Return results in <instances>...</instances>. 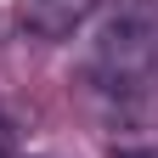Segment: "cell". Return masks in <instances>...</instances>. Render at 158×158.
Masks as SVG:
<instances>
[{
  "label": "cell",
  "mask_w": 158,
  "mask_h": 158,
  "mask_svg": "<svg viewBox=\"0 0 158 158\" xmlns=\"http://www.w3.org/2000/svg\"><path fill=\"white\" fill-rule=\"evenodd\" d=\"M96 73L118 96H135L158 79V6L152 0H124L102 40H96Z\"/></svg>",
  "instance_id": "obj_1"
},
{
  "label": "cell",
  "mask_w": 158,
  "mask_h": 158,
  "mask_svg": "<svg viewBox=\"0 0 158 158\" xmlns=\"http://www.w3.org/2000/svg\"><path fill=\"white\" fill-rule=\"evenodd\" d=\"M90 6L96 0H17V17H23V28L40 34V40H62V34H73L90 17Z\"/></svg>",
  "instance_id": "obj_2"
},
{
  "label": "cell",
  "mask_w": 158,
  "mask_h": 158,
  "mask_svg": "<svg viewBox=\"0 0 158 158\" xmlns=\"http://www.w3.org/2000/svg\"><path fill=\"white\" fill-rule=\"evenodd\" d=\"M113 158H158V147H147V152H113Z\"/></svg>",
  "instance_id": "obj_3"
}]
</instances>
